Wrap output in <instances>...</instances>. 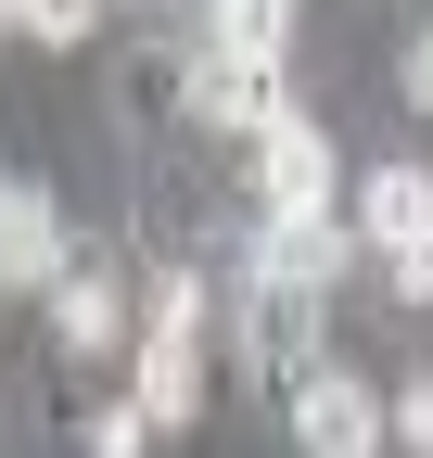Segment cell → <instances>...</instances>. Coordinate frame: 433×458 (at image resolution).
<instances>
[{
    "label": "cell",
    "instance_id": "obj_16",
    "mask_svg": "<svg viewBox=\"0 0 433 458\" xmlns=\"http://www.w3.org/2000/svg\"><path fill=\"white\" fill-rule=\"evenodd\" d=\"M0 191H13V179H0Z\"/></svg>",
    "mask_w": 433,
    "mask_h": 458
},
{
    "label": "cell",
    "instance_id": "obj_1",
    "mask_svg": "<svg viewBox=\"0 0 433 458\" xmlns=\"http://www.w3.org/2000/svg\"><path fill=\"white\" fill-rule=\"evenodd\" d=\"M128 357H140V420L153 433H179V420H204V280L191 267H166V280H153V306H140V344H128Z\"/></svg>",
    "mask_w": 433,
    "mask_h": 458
},
{
    "label": "cell",
    "instance_id": "obj_15",
    "mask_svg": "<svg viewBox=\"0 0 433 458\" xmlns=\"http://www.w3.org/2000/svg\"><path fill=\"white\" fill-rule=\"evenodd\" d=\"M0 26H13V0H0Z\"/></svg>",
    "mask_w": 433,
    "mask_h": 458
},
{
    "label": "cell",
    "instance_id": "obj_2",
    "mask_svg": "<svg viewBox=\"0 0 433 458\" xmlns=\"http://www.w3.org/2000/svg\"><path fill=\"white\" fill-rule=\"evenodd\" d=\"M255 204L267 216H344V153L318 114H267L255 128Z\"/></svg>",
    "mask_w": 433,
    "mask_h": 458
},
{
    "label": "cell",
    "instance_id": "obj_9",
    "mask_svg": "<svg viewBox=\"0 0 433 458\" xmlns=\"http://www.w3.org/2000/svg\"><path fill=\"white\" fill-rule=\"evenodd\" d=\"M204 38H216V51H255V64H281L293 0H204Z\"/></svg>",
    "mask_w": 433,
    "mask_h": 458
},
{
    "label": "cell",
    "instance_id": "obj_3",
    "mask_svg": "<svg viewBox=\"0 0 433 458\" xmlns=\"http://www.w3.org/2000/svg\"><path fill=\"white\" fill-rule=\"evenodd\" d=\"M293 445H306V458H383V445H395V408H383L357 369L318 357V369L293 382Z\"/></svg>",
    "mask_w": 433,
    "mask_h": 458
},
{
    "label": "cell",
    "instance_id": "obj_14",
    "mask_svg": "<svg viewBox=\"0 0 433 458\" xmlns=\"http://www.w3.org/2000/svg\"><path fill=\"white\" fill-rule=\"evenodd\" d=\"M408 102H420V114H433V26H420V38H408Z\"/></svg>",
    "mask_w": 433,
    "mask_h": 458
},
{
    "label": "cell",
    "instance_id": "obj_11",
    "mask_svg": "<svg viewBox=\"0 0 433 458\" xmlns=\"http://www.w3.org/2000/svg\"><path fill=\"white\" fill-rule=\"evenodd\" d=\"M13 26H26V38H51V51H77V38L102 26V0H13Z\"/></svg>",
    "mask_w": 433,
    "mask_h": 458
},
{
    "label": "cell",
    "instance_id": "obj_8",
    "mask_svg": "<svg viewBox=\"0 0 433 458\" xmlns=\"http://www.w3.org/2000/svg\"><path fill=\"white\" fill-rule=\"evenodd\" d=\"M51 344H64V357H115V344H128V293L102 267H64V280H51Z\"/></svg>",
    "mask_w": 433,
    "mask_h": 458
},
{
    "label": "cell",
    "instance_id": "obj_13",
    "mask_svg": "<svg viewBox=\"0 0 433 458\" xmlns=\"http://www.w3.org/2000/svg\"><path fill=\"white\" fill-rule=\"evenodd\" d=\"M395 293H408V306H433V242H408V255H395Z\"/></svg>",
    "mask_w": 433,
    "mask_h": 458
},
{
    "label": "cell",
    "instance_id": "obj_12",
    "mask_svg": "<svg viewBox=\"0 0 433 458\" xmlns=\"http://www.w3.org/2000/svg\"><path fill=\"white\" fill-rule=\"evenodd\" d=\"M395 445H408V458H433V369L395 394Z\"/></svg>",
    "mask_w": 433,
    "mask_h": 458
},
{
    "label": "cell",
    "instance_id": "obj_5",
    "mask_svg": "<svg viewBox=\"0 0 433 458\" xmlns=\"http://www.w3.org/2000/svg\"><path fill=\"white\" fill-rule=\"evenodd\" d=\"M179 114H204V128H267V114H293V102H281V64L204 38L191 64H179Z\"/></svg>",
    "mask_w": 433,
    "mask_h": 458
},
{
    "label": "cell",
    "instance_id": "obj_7",
    "mask_svg": "<svg viewBox=\"0 0 433 458\" xmlns=\"http://www.w3.org/2000/svg\"><path fill=\"white\" fill-rule=\"evenodd\" d=\"M344 229H357V242L383 255V267H395L408 242H433V165H369V179H357V216H344Z\"/></svg>",
    "mask_w": 433,
    "mask_h": 458
},
{
    "label": "cell",
    "instance_id": "obj_6",
    "mask_svg": "<svg viewBox=\"0 0 433 458\" xmlns=\"http://www.w3.org/2000/svg\"><path fill=\"white\" fill-rule=\"evenodd\" d=\"M51 280H64V204L13 179L0 191V293H51Z\"/></svg>",
    "mask_w": 433,
    "mask_h": 458
},
{
    "label": "cell",
    "instance_id": "obj_4",
    "mask_svg": "<svg viewBox=\"0 0 433 458\" xmlns=\"http://www.w3.org/2000/svg\"><path fill=\"white\" fill-rule=\"evenodd\" d=\"M357 267V229L344 216H255V293H332V280Z\"/></svg>",
    "mask_w": 433,
    "mask_h": 458
},
{
    "label": "cell",
    "instance_id": "obj_10",
    "mask_svg": "<svg viewBox=\"0 0 433 458\" xmlns=\"http://www.w3.org/2000/svg\"><path fill=\"white\" fill-rule=\"evenodd\" d=\"M77 445H89V458H140V445H153L140 394H115V408H89V420H77Z\"/></svg>",
    "mask_w": 433,
    "mask_h": 458
}]
</instances>
